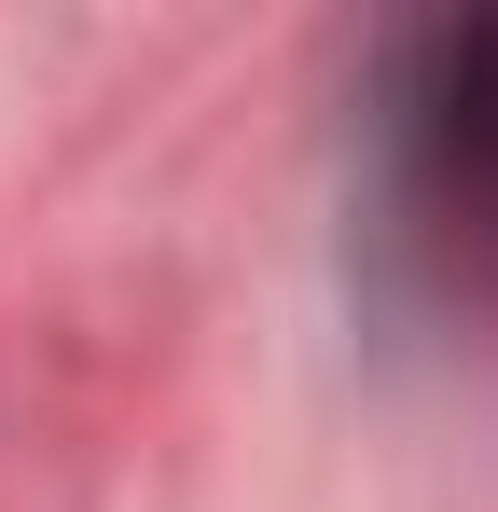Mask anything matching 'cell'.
<instances>
[{
	"label": "cell",
	"instance_id": "obj_1",
	"mask_svg": "<svg viewBox=\"0 0 498 512\" xmlns=\"http://www.w3.org/2000/svg\"><path fill=\"white\" fill-rule=\"evenodd\" d=\"M374 250L443 319H498V14H415L374 56Z\"/></svg>",
	"mask_w": 498,
	"mask_h": 512
}]
</instances>
